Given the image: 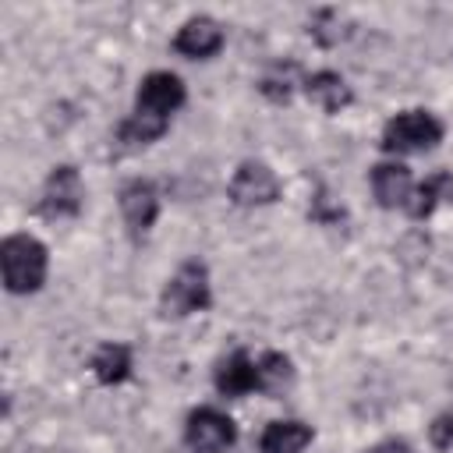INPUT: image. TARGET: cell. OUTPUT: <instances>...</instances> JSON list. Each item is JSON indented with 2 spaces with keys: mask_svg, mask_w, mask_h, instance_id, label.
Instances as JSON below:
<instances>
[{
  "mask_svg": "<svg viewBox=\"0 0 453 453\" xmlns=\"http://www.w3.org/2000/svg\"><path fill=\"white\" fill-rule=\"evenodd\" d=\"M442 124L428 110H403L382 127V149L386 152H425L439 145Z\"/></svg>",
  "mask_w": 453,
  "mask_h": 453,
  "instance_id": "obj_4",
  "label": "cell"
},
{
  "mask_svg": "<svg viewBox=\"0 0 453 453\" xmlns=\"http://www.w3.org/2000/svg\"><path fill=\"white\" fill-rule=\"evenodd\" d=\"M290 382H294V365H290L287 354L269 350V354L258 357V389L262 393L280 396L283 389H290Z\"/></svg>",
  "mask_w": 453,
  "mask_h": 453,
  "instance_id": "obj_16",
  "label": "cell"
},
{
  "mask_svg": "<svg viewBox=\"0 0 453 453\" xmlns=\"http://www.w3.org/2000/svg\"><path fill=\"white\" fill-rule=\"evenodd\" d=\"M92 375L106 386L113 382H124L131 375V350L124 343H103L96 354H92Z\"/></svg>",
  "mask_w": 453,
  "mask_h": 453,
  "instance_id": "obj_15",
  "label": "cell"
},
{
  "mask_svg": "<svg viewBox=\"0 0 453 453\" xmlns=\"http://www.w3.org/2000/svg\"><path fill=\"white\" fill-rule=\"evenodd\" d=\"M212 294H209V273L202 262H184L163 287V297H159V308L166 319H184L191 311H202L209 308Z\"/></svg>",
  "mask_w": 453,
  "mask_h": 453,
  "instance_id": "obj_3",
  "label": "cell"
},
{
  "mask_svg": "<svg viewBox=\"0 0 453 453\" xmlns=\"http://www.w3.org/2000/svg\"><path fill=\"white\" fill-rule=\"evenodd\" d=\"M304 92H308V99L319 106V110H326V113H340L343 106H350V85L336 74V71H315V74H308L304 81Z\"/></svg>",
  "mask_w": 453,
  "mask_h": 453,
  "instance_id": "obj_12",
  "label": "cell"
},
{
  "mask_svg": "<svg viewBox=\"0 0 453 453\" xmlns=\"http://www.w3.org/2000/svg\"><path fill=\"white\" fill-rule=\"evenodd\" d=\"M184 103V81L170 71H152L142 78L138 85V103H134V113L120 124L117 131V142H124L127 149H138V145H149L156 142L166 124H170V113Z\"/></svg>",
  "mask_w": 453,
  "mask_h": 453,
  "instance_id": "obj_1",
  "label": "cell"
},
{
  "mask_svg": "<svg viewBox=\"0 0 453 453\" xmlns=\"http://www.w3.org/2000/svg\"><path fill=\"white\" fill-rule=\"evenodd\" d=\"M308 442H311V428L304 421H273L258 439L262 453H301Z\"/></svg>",
  "mask_w": 453,
  "mask_h": 453,
  "instance_id": "obj_13",
  "label": "cell"
},
{
  "mask_svg": "<svg viewBox=\"0 0 453 453\" xmlns=\"http://www.w3.org/2000/svg\"><path fill=\"white\" fill-rule=\"evenodd\" d=\"M237 439V428L234 421L216 411V407H198L188 414V425H184V442L195 449V453H223L230 449Z\"/></svg>",
  "mask_w": 453,
  "mask_h": 453,
  "instance_id": "obj_6",
  "label": "cell"
},
{
  "mask_svg": "<svg viewBox=\"0 0 453 453\" xmlns=\"http://www.w3.org/2000/svg\"><path fill=\"white\" fill-rule=\"evenodd\" d=\"M173 50H177L180 57L205 60V57H212V53L223 50V28H219L212 18H205V14L188 18V21L180 25V32L173 35Z\"/></svg>",
  "mask_w": 453,
  "mask_h": 453,
  "instance_id": "obj_8",
  "label": "cell"
},
{
  "mask_svg": "<svg viewBox=\"0 0 453 453\" xmlns=\"http://www.w3.org/2000/svg\"><path fill=\"white\" fill-rule=\"evenodd\" d=\"M442 198H453V177H449L446 170H439V173L425 177V180L411 191L407 212H411L414 219H425V216H432V212H435V205H439Z\"/></svg>",
  "mask_w": 453,
  "mask_h": 453,
  "instance_id": "obj_14",
  "label": "cell"
},
{
  "mask_svg": "<svg viewBox=\"0 0 453 453\" xmlns=\"http://www.w3.org/2000/svg\"><path fill=\"white\" fill-rule=\"evenodd\" d=\"M372 191H375V198H379L382 209L407 205L411 202V191H414L411 170L403 163H379L372 170Z\"/></svg>",
  "mask_w": 453,
  "mask_h": 453,
  "instance_id": "obj_10",
  "label": "cell"
},
{
  "mask_svg": "<svg viewBox=\"0 0 453 453\" xmlns=\"http://www.w3.org/2000/svg\"><path fill=\"white\" fill-rule=\"evenodd\" d=\"M294 85H297V64H294V60L273 64V67L262 74V81H258L262 96L273 99V103H287V99L294 96Z\"/></svg>",
  "mask_w": 453,
  "mask_h": 453,
  "instance_id": "obj_17",
  "label": "cell"
},
{
  "mask_svg": "<svg viewBox=\"0 0 453 453\" xmlns=\"http://www.w3.org/2000/svg\"><path fill=\"white\" fill-rule=\"evenodd\" d=\"M81 202H85V188H81V177L74 166H53L50 177H46V188H42V198H39V216L46 219H71L81 212Z\"/></svg>",
  "mask_w": 453,
  "mask_h": 453,
  "instance_id": "obj_5",
  "label": "cell"
},
{
  "mask_svg": "<svg viewBox=\"0 0 453 453\" xmlns=\"http://www.w3.org/2000/svg\"><path fill=\"white\" fill-rule=\"evenodd\" d=\"M428 439H432L435 449H449L453 446V414H439L428 425Z\"/></svg>",
  "mask_w": 453,
  "mask_h": 453,
  "instance_id": "obj_18",
  "label": "cell"
},
{
  "mask_svg": "<svg viewBox=\"0 0 453 453\" xmlns=\"http://www.w3.org/2000/svg\"><path fill=\"white\" fill-rule=\"evenodd\" d=\"M368 453H414L403 439H386V442H379V446H372Z\"/></svg>",
  "mask_w": 453,
  "mask_h": 453,
  "instance_id": "obj_19",
  "label": "cell"
},
{
  "mask_svg": "<svg viewBox=\"0 0 453 453\" xmlns=\"http://www.w3.org/2000/svg\"><path fill=\"white\" fill-rule=\"evenodd\" d=\"M216 389L223 396H241L258 389V361H251L248 350H234L216 365Z\"/></svg>",
  "mask_w": 453,
  "mask_h": 453,
  "instance_id": "obj_11",
  "label": "cell"
},
{
  "mask_svg": "<svg viewBox=\"0 0 453 453\" xmlns=\"http://www.w3.org/2000/svg\"><path fill=\"white\" fill-rule=\"evenodd\" d=\"M276 195H280V180L265 163L248 159L237 166V173L230 180V198L237 205H269V202H276Z\"/></svg>",
  "mask_w": 453,
  "mask_h": 453,
  "instance_id": "obj_7",
  "label": "cell"
},
{
  "mask_svg": "<svg viewBox=\"0 0 453 453\" xmlns=\"http://www.w3.org/2000/svg\"><path fill=\"white\" fill-rule=\"evenodd\" d=\"M156 212H159V198H156V188L149 180H127L120 188V216L134 237L152 226Z\"/></svg>",
  "mask_w": 453,
  "mask_h": 453,
  "instance_id": "obj_9",
  "label": "cell"
},
{
  "mask_svg": "<svg viewBox=\"0 0 453 453\" xmlns=\"http://www.w3.org/2000/svg\"><path fill=\"white\" fill-rule=\"evenodd\" d=\"M0 265H4V287L11 294H32L46 280V244L28 237V234H11L0 244Z\"/></svg>",
  "mask_w": 453,
  "mask_h": 453,
  "instance_id": "obj_2",
  "label": "cell"
}]
</instances>
